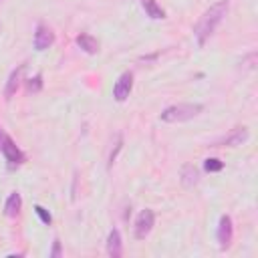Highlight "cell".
I'll return each mask as SVG.
<instances>
[{"label":"cell","instance_id":"52a82bcc","mask_svg":"<svg viewBox=\"0 0 258 258\" xmlns=\"http://www.w3.org/2000/svg\"><path fill=\"white\" fill-rule=\"evenodd\" d=\"M218 244L220 248H228L232 244V236H234V224H232V218L230 216H222L220 218V224H218Z\"/></svg>","mask_w":258,"mask_h":258},{"label":"cell","instance_id":"4fadbf2b","mask_svg":"<svg viewBox=\"0 0 258 258\" xmlns=\"http://www.w3.org/2000/svg\"><path fill=\"white\" fill-rule=\"evenodd\" d=\"M77 44H79L87 54L99 52V42H97V38H93V36L87 34V32H81V34L77 36Z\"/></svg>","mask_w":258,"mask_h":258},{"label":"cell","instance_id":"30bf717a","mask_svg":"<svg viewBox=\"0 0 258 258\" xmlns=\"http://www.w3.org/2000/svg\"><path fill=\"white\" fill-rule=\"evenodd\" d=\"M22 73H24V64H20L18 69H14V71L10 73V77H8V81H6V87H4V99H6V101H10L12 95L16 93V89H18V85H20Z\"/></svg>","mask_w":258,"mask_h":258},{"label":"cell","instance_id":"8992f818","mask_svg":"<svg viewBox=\"0 0 258 258\" xmlns=\"http://www.w3.org/2000/svg\"><path fill=\"white\" fill-rule=\"evenodd\" d=\"M248 137H250V133L246 127H236L228 135H224L222 139L214 141V147H236V145H242Z\"/></svg>","mask_w":258,"mask_h":258},{"label":"cell","instance_id":"e0dca14e","mask_svg":"<svg viewBox=\"0 0 258 258\" xmlns=\"http://www.w3.org/2000/svg\"><path fill=\"white\" fill-rule=\"evenodd\" d=\"M121 147H123V137H121V135H117V137H115V147H113V149H111V153H109V167H113V163H115V159H117V155H119Z\"/></svg>","mask_w":258,"mask_h":258},{"label":"cell","instance_id":"5bb4252c","mask_svg":"<svg viewBox=\"0 0 258 258\" xmlns=\"http://www.w3.org/2000/svg\"><path fill=\"white\" fill-rule=\"evenodd\" d=\"M141 6H143V10H145V14H147L149 18H153V20L165 18L163 8H161V6H159L155 0H141Z\"/></svg>","mask_w":258,"mask_h":258},{"label":"cell","instance_id":"ba28073f","mask_svg":"<svg viewBox=\"0 0 258 258\" xmlns=\"http://www.w3.org/2000/svg\"><path fill=\"white\" fill-rule=\"evenodd\" d=\"M54 42V32L50 30V26L46 24H36V30H34V48L36 50H46L50 44Z\"/></svg>","mask_w":258,"mask_h":258},{"label":"cell","instance_id":"9a60e30c","mask_svg":"<svg viewBox=\"0 0 258 258\" xmlns=\"http://www.w3.org/2000/svg\"><path fill=\"white\" fill-rule=\"evenodd\" d=\"M204 169L210 171V173L222 171V169H224V161H220V159H216V157H208V159H204Z\"/></svg>","mask_w":258,"mask_h":258},{"label":"cell","instance_id":"2e32d148","mask_svg":"<svg viewBox=\"0 0 258 258\" xmlns=\"http://www.w3.org/2000/svg\"><path fill=\"white\" fill-rule=\"evenodd\" d=\"M40 89H42V75L38 73V75H34L32 79L26 81V91H28V93H38Z\"/></svg>","mask_w":258,"mask_h":258},{"label":"cell","instance_id":"ac0fdd59","mask_svg":"<svg viewBox=\"0 0 258 258\" xmlns=\"http://www.w3.org/2000/svg\"><path fill=\"white\" fill-rule=\"evenodd\" d=\"M34 212L38 214V218L42 220V224H46V226H50V222H52V216L48 214V210H44L42 206H38V204H36V206H34Z\"/></svg>","mask_w":258,"mask_h":258},{"label":"cell","instance_id":"7a4b0ae2","mask_svg":"<svg viewBox=\"0 0 258 258\" xmlns=\"http://www.w3.org/2000/svg\"><path fill=\"white\" fill-rule=\"evenodd\" d=\"M202 111H204L202 103H179V105H171V107L163 109L159 119L163 123H183V121L198 117Z\"/></svg>","mask_w":258,"mask_h":258},{"label":"cell","instance_id":"d6986e66","mask_svg":"<svg viewBox=\"0 0 258 258\" xmlns=\"http://www.w3.org/2000/svg\"><path fill=\"white\" fill-rule=\"evenodd\" d=\"M62 254V250H60V240H54L52 242V250H50V258H58Z\"/></svg>","mask_w":258,"mask_h":258},{"label":"cell","instance_id":"5b68a950","mask_svg":"<svg viewBox=\"0 0 258 258\" xmlns=\"http://www.w3.org/2000/svg\"><path fill=\"white\" fill-rule=\"evenodd\" d=\"M131 89H133V73L125 71V73L115 81V85H113V97H115V101L123 103V101L129 97Z\"/></svg>","mask_w":258,"mask_h":258},{"label":"cell","instance_id":"6da1fadb","mask_svg":"<svg viewBox=\"0 0 258 258\" xmlns=\"http://www.w3.org/2000/svg\"><path fill=\"white\" fill-rule=\"evenodd\" d=\"M228 6H230L228 0H220V2L212 4V6L200 16V20H198L196 26H194V36H196L198 46H204L206 40L214 34V30L218 28V24L224 20V16H226V12H228Z\"/></svg>","mask_w":258,"mask_h":258},{"label":"cell","instance_id":"7c38bea8","mask_svg":"<svg viewBox=\"0 0 258 258\" xmlns=\"http://www.w3.org/2000/svg\"><path fill=\"white\" fill-rule=\"evenodd\" d=\"M20 208H22V198H20L18 191H12L8 196V200H6V204H4V214L8 218H14V216H18Z\"/></svg>","mask_w":258,"mask_h":258},{"label":"cell","instance_id":"8fae6325","mask_svg":"<svg viewBox=\"0 0 258 258\" xmlns=\"http://www.w3.org/2000/svg\"><path fill=\"white\" fill-rule=\"evenodd\" d=\"M179 177H181V185H183V187H194V185L198 183V179H200V171H198L191 163H185V165L181 167Z\"/></svg>","mask_w":258,"mask_h":258},{"label":"cell","instance_id":"9c48e42d","mask_svg":"<svg viewBox=\"0 0 258 258\" xmlns=\"http://www.w3.org/2000/svg\"><path fill=\"white\" fill-rule=\"evenodd\" d=\"M107 254L111 258H119L123 254V242H121V234L119 230H111L109 236H107Z\"/></svg>","mask_w":258,"mask_h":258},{"label":"cell","instance_id":"3957f363","mask_svg":"<svg viewBox=\"0 0 258 258\" xmlns=\"http://www.w3.org/2000/svg\"><path fill=\"white\" fill-rule=\"evenodd\" d=\"M0 151L8 163V167H18L20 163L26 161V155L22 153V149L14 143V139L4 131V127L0 125Z\"/></svg>","mask_w":258,"mask_h":258},{"label":"cell","instance_id":"277c9868","mask_svg":"<svg viewBox=\"0 0 258 258\" xmlns=\"http://www.w3.org/2000/svg\"><path fill=\"white\" fill-rule=\"evenodd\" d=\"M153 224H155V214H153V210H143L139 216H137V220H135V238L137 240H145V236L151 232V228H153Z\"/></svg>","mask_w":258,"mask_h":258}]
</instances>
